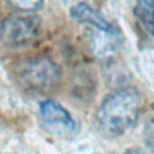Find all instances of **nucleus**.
<instances>
[{
  "instance_id": "obj_1",
  "label": "nucleus",
  "mask_w": 154,
  "mask_h": 154,
  "mask_svg": "<svg viewBox=\"0 0 154 154\" xmlns=\"http://www.w3.org/2000/svg\"><path fill=\"white\" fill-rule=\"evenodd\" d=\"M141 111V95L134 88H122L111 93L95 114L97 130L106 137H119L137 122Z\"/></svg>"
},
{
  "instance_id": "obj_2",
  "label": "nucleus",
  "mask_w": 154,
  "mask_h": 154,
  "mask_svg": "<svg viewBox=\"0 0 154 154\" xmlns=\"http://www.w3.org/2000/svg\"><path fill=\"white\" fill-rule=\"evenodd\" d=\"M38 34L36 20L25 14H11L0 24V42L10 48H22L35 41Z\"/></svg>"
},
{
  "instance_id": "obj_3",
  "label": "nucleus",
  "mask_w": 154,
  "mask_h": 154,
  "mask_svg": "<svg viewBox=\"0 0 154 154\" xmlns=\"http://www.w3.org/2000/svg\"><path fill=\"white\" fill-rule=\"evenodd\" d=\"M61 76L60 67L49 58L40 57L26 61L19 72L23 85L31 90H47L55 85Z\"/></svg>"
},
{
  "instance_id": "obj_4",
  "label": "nucleus",
  "mask_w": 154,
  "mask_h": 154,
  "mask_svg": "<svg viewBox=\"0 0 154 154\" xmlns=\"http://www.w3.org/2000/svg\"><path fill=\"white\" fill-rule=\"evenodd\" d=\"M40 118L43 128L52 135L63 138H70L77 135V123L60 103L47 99L40 102Z\"/></svg>"
},
{
  "instance_id": "obj_5",
  "label": "nucleus",
  "mask_w": 154,
  "mask_h": 154,
  "mask_svg": "<svg viewBox=\"0 0 154 154\" xmlns=\"http://www.w3.org/2000/svg\"><path fill=\"white\" fill-rule=\"evenodd\" d=\"M70 17L77 23L91 25L95 29L108 35L116 34L117 31L114 25L100 11L83 1L77 2L70 7Z\"/></svg>"
},
{
  "instance_id": "obj_6",
  "label": "nucleus",
  "mask_w": 154,
  "mask_h": 154,
  "mask_svg": "<svg viewBox=\"0 0 154 154\" xmlns=\"http://www.w3.org/2000/svg\"><path fill=\"white\" fill-rule=\"evenodd\" d=\"M132 13L142 28L154 36V0H136Z\"/></svg>"
},
{
  "instance_id": "obj_7",
  "label": "nucleus",
  "mask_w": 154,
  "mask_h": 154,
  "mask_svg": "<svg viewBox=\"0 0 154 154\" xmlns=\"http://www.w3.org/2000/svg\"><path fill=\"white\" fill-rule=\"evenodd\" d=\"M20 11H37L42 8L45 0H5Z\"/></svg>"
},
{
  "instance_id": "obj_8",
  "label": "nucleus",
  "mask_w": 154,
  "mask_h": 154,
  "mask_svg": "<svg viewBox=\"0 0 154 154\" xmlns=\"http://www.w3.org/2000/svg\"><path fill=\"white\" fill-rule=\"evenodd\" d=\"M143 141L148 149L154 153V116L149 117L143 126Z\"/></svg>"
},
{
  "instance_id": "obj_9",
  "label": "nucleus",
  "mask_w": 154,
  "mask_h": 154,
  "mask_svg": "<svg viewBox=\"0 0 154 154\" xmlns=\"http://www.w3.org/2000/svg\"><path fill=\"white\" fill-rule=\"evenodd\" d=\"M123 154H146V153L142 149H140V148H129Z\"/></svg>"
}]
</instances>
